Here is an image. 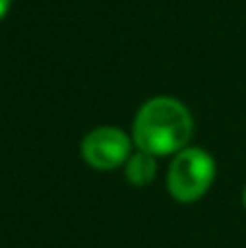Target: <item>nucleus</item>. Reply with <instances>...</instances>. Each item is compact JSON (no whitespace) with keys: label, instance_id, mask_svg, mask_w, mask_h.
I'll list each match as a JSON object with an SVG mask.
<instances>
[{"label":"nucleus","instance_id":"nucleus-1","mask_svg":"<svg viewBox=\"0 0 246 248\" xmlns=\"http://www.w3.org/2000/svg\"><path fill=\"white\" fill-rule=\"evenodd\" d=\"M194 133L192 113L179 98L155 96L138 109L131 137L138 150L155 157H170L187 148Z\"/></svg>","mask_w":246,"mask_h":248},{"label":"nucleus","instance_id":"nucleus-2","mask_svg":"<svg viewBox=\"0 0 246 248\" xmlns=\"http://www.w3.org/2000/svg\"><path fill=\"white\" fill-rule=\"evenodd\" d=\"M216 181V161L207 150L199 146H187L172 157L166 174L168 194L177 202L190 205L212 189Z\"/></svg>","mask_w":246,"mask_h":248},{"label":"nucleus","instance_id":"nucleus-3","mask_svg":"<svg viewBox=\"0 0 246 248\" xmlns=\"http://www.w3.org/2000/svg\"><path fill=\"white\" fill-rule=\"evenodd\" d=\"M133 137L118 126H98L90 131L81 141V157L90 168L98 172H111L124 168L133 153Z\"/></svg>","mask_w":246,"mask_h":248},{"label":"nucleus","instance_id":"nucleus-4","mask_svg":"<svg viewBox=\"0 0 246 248\" xmlns=\"http://www.w3.org/2000/svg\"><path fill=\"white\" fill-rule=\"evenodd\" d=\"M124 179L133 187H146L157 176V157L144 150H133L124 163Z\"/></svg>","mask_w":246,"mask_h":248},{"label":"nucleus","instance_id":"nucleus-5","mask_svg":"<svg viewBox=\"0 0 246 248\" xmlns=\"http://www.w3.org/2000/svg\"><path fill=\"white\" fill-rule=\"evenodd\" d=\"M9 9H11V0H0V20L7 17Z\"/></svg>","mask_w":246,"mask_h":248},{"label":"nucleus","instance_id":"nucleus-6","mask_svg":"<svg viewBox=\"0 0 246 248\" xmlns=\"http://www.w3.org/2000/svg\"><path fill=\"white\" fill-rule=\"evenodd\" d=\"M242 202H244V209H246V185H244V192H242Z\"/></svg>","mask_w":246,"mask_h":248}]
</instances>
